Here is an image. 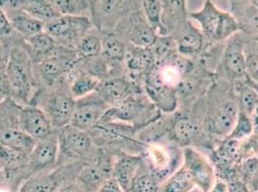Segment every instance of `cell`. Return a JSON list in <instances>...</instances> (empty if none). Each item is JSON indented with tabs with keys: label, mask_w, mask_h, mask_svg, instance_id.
<instances>
[{
	"label": "cell",
	"mask_w": 258,
	"mask_h": 192,
	"mask_svg": "<svg viewBox=\"0 0 258 192\" xmlns=\"http://www.w3.org/2000/svg\"><path fill=\"white\" fill-rule=\"evenodd\" d=\"M78 58L89 59L102 53V35L97 28H93L80 40L76 47Z\"/></svg>",
	"instance_id": "34"
},
{
	"label": "cell",
	"mask_w": 258,
	"mask_h": 192,
	"mask_svg": "<svg viewBox=\"0 0 258 192\" xmlns=\"http://www.w3.org/2000/svg\"><path fill=\"white\" fill-rule=\"evenodd\" d=\"M161 36H171L183 22L189 20L186 0H161Z\"/></svg>",
	"instance_id": "23"
},
{
	"label": "cell",
	"mask_w": 258,
	"mask_h": 192,
	"mask_svg": "<svg viewBox=\"0 0 258 192\" xmlns=\"http://www.w3.org/2000/svg\"><path fill=\"white\" fill-rule=\"evenodd\" d=\"M96 92L109 107L114 108L118 107L129 96L144 92V89L126 76H117L101 81Z\"/></svg>",
	"instance_id": "18"
},
{
	"label": "cell",
	"mask_w": 258,
	"mask_h": 192,
	"mask_svg": "<svg viewBox=\"0 0 258 192\" xmlns=\"http://www.w3.org/2000/svg\"><path fill=\"white\" fill-rule=\"evenodd\" d=\"M160 186L159 180L147 167L145 161L129 187V192H158Z\"/></svg>",
	"instance_id": "35"
},
{
	"label": "cell",
	"mask_w": 258,
	"mask_h": 192,
	"mask_svg": "<svg viewBox=\"0 0 258 192\" xmlns=\"http://www.w3.org/2000/svg\"><path fill=\"white\" fill-rule=\"evenodd\" d=\"M254 7H256L258 9V0H248Z\"/></svg>",
	"instance_id": "48"
},
{
	"label": "cell",
	"mask_w": 258,
	"mask_h": 192,
	"mask_svg": "<svg viewBox=\"0 0 258 192\" xmlns=\"http://www.w3.org/2000/svg\"><path fill=\"white\" fill-rule=\"evenodd\" d=\"M162 115L145 92H139L129 96L118 107L110 108L100 122H120L139 131L161 118Z\"/></svg>",
	"instance_id": "5"
},
{
	"label": "cell",
	"mask_w": 258,
	"mask_h": 192,
	"mask_svg": "<svg viewBox=\"0 0 258 192\" xmlns=\"http://www.w3.org/2000/svg\"><path fill=\"white\" fill-rule=\"evenodd\" d=\"M6 61L7 57L3 58L0 53V104L13 95L11 85L6 74Z\"/></svg>",
	"instance_id": "40"
},
{
	"label": "cell",
	"mask_w": 258,
	"mask_h": 192,
	"mask_svg": "<svg viewBox=\"0 0 258 192\" xmlns=\"http://www.w3.org/2000/svg\"><path fill=\"white\" fill-rule=\"evenodd\" d=\"M234 88L239 112L254 119L258 114L257 91L246 81L234 85Z\"/></svg>",
	"instance_id": "29"
},
{
	"label": "cell",
	"mask_w": 258,
	"mask_h": 192,
	"mask_svg": "<svg viewBox=\"0 0 258 192\" xmlns=\"http://www.w3.org/2000/svg\"><path fill=\"white\" fill-rule=\"evenodd\" d=\"M94 27L91 18L84 15H61L44 23V31L57 44L73 49H76L80 40Z\"/></svg>",
	"instance_id": "8"
},
{
	"label": "cell",
	"mask_w": 258,
	"mask_h": 192,
	"mask_svg": "<svg viewBox=\"0 0 258 192\" xmlns=\"http://www.w3.org/2000/svg\"><path fill=\"white\" fill-rule=\"evenodd\" d=\"M0 144L30 154L36 140L22 131L20 125L0 128Z\"/></svg>",
	"instance_id": "28"
},
{
	"label": "cell",
	"mask_w": 258,
	"mask_h": 192,
	"mask_svg": "<svg viewBox=\"0 0 258 192\" xmlns=\"http://www.w3.org/2000/svg\"><path fill=\"white\" fill-rule=\"evenodd\" d=\"M98 1H99V0H87L88 5H89V8H90V14H91V12L94 10V8L96 7V5H97Z\"/></svg>",
	"instance_id": "46"
},
{
	"label": "cell",
	"mask_w": 258,
	"mask_h": 192,
	"mask_svg": "<svg viewBox=\"0 0 258 192\" xmlns=\"http://www.w3.org/2000/svg\"><path fill=\"white\" fill-rule=\"evenodd\" d=\"M196 187L182 165L160 182L158 192H191Z\"/></svg>",
	"instance_id": "33"
},
{
	"label": "cell",
	"mask_w": 258,
	"mask_h": 192,
	"mask_svg": "<svg viewBox=\"0 0 258 192\" xmlns=\"http://www.w3.org/2000/svg\"><path fill=\"white\" fill-rule=\"evenodd\" d=\"M56 44L53 38L44 30L23 40V46L28 51L32 62L49 53Z\"/></svg>",
	"instance_id": "31"
},
{
	"label": "cell",
	"mask_w": 258,
	"mask_h": 192,
	"mask_svg": "<svg viewBox=\"0 0 258 192\" xmlns=\"http://www.w3.org/2000/svg\"><path fill=\"white\" fill-rule=\"evenodd\" d=\"M58 192H85L84 189L76 182H69L62 185L61 187H58Z\"/></svg>",
	"instance_id": "43"
},
{
	"label": "cell",
	"mask_w": 258,
	"mask_h": 192,
	"mask_svg": "<svg viewBox=\"0 0 258 192\" xmlns=\"http://www.w3.org/2000/svg\"><path fill=\"white\" fill-rule=\"evenodd\" d=\"M182 165L195 185L203 192H208L213 186L217 174L212 161L195 147L182 148Z\"/></svg>",
	"instance_id": "13"
},
{
	"label": "cell",
	"mask_w": 258,
	"mask_h": 192,
	"mask_svg": "<svg viewBox=\"0 0 258 192\" xmlns=\"http://www.w3.org/2000/svg\"><path fill=\"white\" fill-rule=\"evenodd\" d=\"M28 154L0 144V167L6 177H11L27 168Z\"/></svg>",
	"instance_id": "26"
},
{
	"label": "cell",
	"mask_w": 258,
	"mask_h": 192,
	"mask_svg": "<svg viewBox=\"0 0 258 192\" xmlns=\"http://www.w3.org/2000/svg\"><path fill=\"white\" fill-rule=\"evenodd\" d=\"M141 9L152 26V28L160 35L161 32V0H141Z\"/></svg>",
	"instance_id": "36"
},
{
	"label": "cell",
	"mask_w": 258,
	"mask_h": 192,
	"mask_svg": "<svg viewBox=\"0 0 258 192\" xmlns=\"http://www.w3.org/2000/svg\"><path fill=\"white\" fill-rule=\"evenodd\" d=\"M6 14L11 22L13 29L23 40L44 30L43 22L33 18L24 11L8 12Z\"/></svg>",
	"instance_id": "27"
},
{
	"label": "cell",
	"mask_w": 258,
	"mask_h": 192,
	"mask_svg": "<svg viewBox=\"0 0 258 192\" xmlns=\"http://www.w3.org/2000/svg\"><path fill=\"white\" fill-rule=\"evenodd\" d=\"M97 192H125L115 178L111 177L104 181Z\"/></svg>",
	"instance_id": "42"
},
{
	"label": "cell",
	"mask_w": 258,
	"mask_h": 192,
	"mask_svg": "<svg viewBox=\"0 0 258 192\" xmlns=\"http://www.w3.org/2000/svg\"><path fill=\"white\" fill-rule=\"evenodd\" d=\"M61 15H84L90 13L87 0H50Z\"/></svg>",
	"instance_id": "38"
},
{
	"label": "cell",
	"mask_w": 258,
	"mask_h": 192,
	"mask_svg": "<svg viewBox=\"0 0 258 192\" xmlns=\"http://www.w3.org/2000/svg\"><path fill=\"white\" fill-rule=\"evenodd\" d=\"M138 10H141V0H99L90 18L99 32L110 33L119 22Z\"/></svg>",
	"instance_id": "11"
},
{
	"label": "cell",
	"mask_w": 258,
	"mask_h": 192,
	"mask_svg": "<svg viewBox=\"0 0 258 192\" xmlns=\"http://www.w3.org/2000/svg\"><path fill=\"white\" fill-rule=\"evenodd\" d=\"M6 74L11 85L12 98L19 104L29 105L39 87L35 81L32 59L23 43L9 48Z\"/></svg>",
	"instance_id": "2"
},
{
	"label": "cell",
	"mask_w": 258,
	"mask_h": 192,
	"mask_svg": "<svg viewBox=\"0 0 258 192\" xmlns=\"http://www.w3.org/2000/svg\"><path fill=\"white\" fill-rule=\"evenodd\" d=\"M123 63L126 69L125 76L134 84L141 86L145 76L154 67L155 60L151 47L142 48L128 44Z\"/></svg>",
	"instance_id": "20"
},
{
	"label": "cell",
	"mask_w": 258,
	"mask_h": 192,
	"mask_svg": "<svg viewBox=\"0 0 258 192\" xmlns=\"http://www.w3.org/2000/svg\"><path fill=\"white\" fill-rule=\"evenodd\" d=\"M246 82H247L249 85H251L256 91H257L258 93V84L257 83H253V82H251V81H249L248 79H246Z\"/></svg>",
	"instance_id": "47"
},
{
	"label": "cell",
	"mask_w": 258,
	"mask_h": 192,
	"mask_svg": "<svg viewBox=\"0 0 258 192\" xmlns=\"http://www.w3.org/2000/svg\"><path fill=\"white\" fill-rule=\"evenodd\" d=\"M16 37L21 36L15 32L7 14L0 7V43H12Z\"/></svg>",
	"instance_id": "41"
},
{
	"label": "cell",
	"mask_w": 258,
	"mask_h": 192,
	"mask_svg": "<svg viewBox=\"0 0 258 192\" xmlns=\"http://www.w3.org/2000/svg\"><path fill=\"white\" fill-rule=\"evenodd\" d=\"M59 159V141L57 131L45 139L37 140L28 156L26 172L30 176L42 171L50 169Z\"/></svg>",
	"instance_id": "17"
},
{
	"label": "cell",
	"mask_w": 258,
	"mask_h": 192,
	"mask_svg": "<svg viewBox=\"0 0 258 192\" xmlns=\"http://www.w3.org/2000/svg\"><path fill=\"white\" fill-rule=\"evenodd\" d=\"M22 11L43 23L61 16V13L57 10L50 0H25Z\"/></svg>",
	"instance_id": "32"
},
{
	"label": "cell",
	"mask_w": 258,
	"mask_h": 192,
	"mask_svg": "<svg viewBox=\"0 0 258 192\" xmlns=\"http://www.w3.org/2000/svg\"><path fill=\"white\" fill-rule=\"evenodd\" d=\"M109 109L95 91L90 95L76 99V110L70 124L89 132L97 127Z\"/></svg>",
	"instance_id": "15"
},
{
	"label": "cell",
	"mask_w": 258,
	"mask_h": 192,
	"mask_svg": "<svg viewBox=\"0 0 258 192\" xmlns=\"http://www.w3.org/2000/svg\"><path fill=\"white\" fill-rule=\"evenodd\" d=\"M231 11L234 16L239 32L249 41L258 42V9L248 0H230Z\"/></svg>",
	"instance_id": "22"
},
{
	"label": "cell",
	"mask_w": 258,
	"mask_h": 192,
	"mask_svg": "<svg viewBox=\"0 0 258 192\" xmlns=\"http://www.w3.org/2000/svg\"><path fill=\"white\" fill-rule=\"evenodd\" d=\"M62 167L53 172L48 170L35 173L23 182L20 192H55L63 177Z\"/></svg>",
	"instance_id": "24"
},
{
	"label": "cell",
	"mask_w": 258,
	"mask_h": 192,
	"mask_svg": "<svg viewBox=\"0 0 258 192\" xmlns=\"http://www.w3.org/2000/svg\"><path fill=\"white\" fill-rule=\"evenodd\" d=\"M188 17L199 23L209 49L217 43H226L239 32L234 16L230 12L219 9L212 0H205L200 10L189 13Z\"/></svg>",
	"instance_id": "4"
},
{
	"label": "cell",
	"mask_w": 258,
	"mask_h": 192,
	"mask_svg": "<svg viewBox=\"0 0 258 192\" xmlns=\"http://www.w3.org/2000/svg\"><path fill=\"white\" fill-rule=\"evenodd\" d=\"M102 56L113 63L124 64V58L128 43L115 33H101Z\"/></svg>",
	"instance_id": "30"
},
{
	"label": "cell",
	"mask_w": 258,
	"mask_h": 192,
	"mask_svg": "<svg viewBox=\"0 0 258 192\" xmlns=\"http://www.w3.org/2000/svg\"><path fill=\"white\" fill-rule=\"evenodd\" d=\"M20 126L36 141L45 139L57 131L46 114L35 105L22 106L20 112Z\"/></svg>",
	"instance_id": "19"
},
{
	"label": "cell",
	"mask_w": 258,
	"mask_h": 192,
	"mask_svg": "<svg viewBox=\"0 0 258 192\" xmlns=\"http://www.w3.org/2000/svg\"><path fill=\"white\" fill-rule=\"evenodd\" d=\"M205 117L203 123L205 133L212 141L228 137L239 115L234 85L222 80L215 82L205 95Z\"/></svg>",
	"instance_id": "1"
},
{
	"label": "cell",
	"mask_w": 258,
	"mask_h": 192,
	"mask_svg": "<svg viewBox=\"0 0 258 192\" xmlns=\"http://www.w3.org/2000/svg\"><path fill=\"white\" fill-rule=\"evenodd\" d=\"M2 174H4V173H3V171H2V169H1V167H0V176H1Z\"/></svg>",
	"instance_id": "51"
},
{
	"label": "cell",
	"mask_w": 258,
	"mask_h": 192,
	"mask_svg": "<svg viewBox=\"0 0 258 192\" xmlns=\"http://www.w3.org/2000/svg\"><path fill=\"white\" fill-rule=\"evenodd\" d=\"M247 185L249 191L258 192V169L247 181Z\"/></svg>",
	"instance_id": "45"
},
{
	"label": "cell",
	"mask_w": 258,
	"mask_h": 192,
	"mask_svg": "<svg viewBox=\"0 0 258 192\" xmlns=\"http://www.w3.org/2000/svg\"><path fill=\"white\" fill-rule=\"evenodd\" d=\"M70 92L75 99H80L95 92L101 82L98 78L74 68L67 75Z\"/></svg>",
	"instance_id": "25"
},
{
	"label": "cell",
	"mask_w": 258,
	"mask_h": 192,
	"mask_svg": "<svg viewBox=\"0 0 258 192\" xmlns=\"http://www.w3.org/2000/svg\"><path fill=\"white\" fill-rule=\"evenodd\" d=\"M76 104L66 77L51 87H39L29 105L41 108L50 119L54 129L59 130L71 123Z\"/></svg>",
	"instance_id": "3"
},
{
	"label": "cell",
	"mask_w": 258,
	"mask_h": 192,
	"mask_svg": "<svg viewBox=\"0 0 258 192\" xmlns=\"http://www.w3.org/2000/svg\"><path fill=\"white\" fill-rule=\"evenodd\" d=\"M247 39L241 32L230 37L226 42L222 53V80L235 85L247 79L246 43Z\"/></svg>",
	"instance_id": "10"
},
{
	"label": "cell",
	"mask_w": 258,
	"mask_h": 192,
	"mask_svg": "<svg viewBox=\"0 0 258 192\" xmlns=\"http://www.w3.org/2000/svg\"><path fill=\"white\" fill-rule=\"evenodd\" d=\"M0 192H10V190L7 187H5V186H1L0 185Z\"/></svg>",
	"instance_id": "49"
},
{
	"label": "cell",
	"mask_w": 258,
	"mask_h": 192,
	"mask_svg": "<svg viewBox=\"0 0 258 192\" xmlns=\"http://www.w3.org/2000/svg\"><path fill=\"white\" fill-rule=\"evenodd\" d=\"M113 33L130 45L142 48L151 47L158 36L145 18L142 9L133 12L119 22Z\"/></svg>",
	"instance_id": "12"
},
{
	"label": "cell",
	"mask_w": 258,
	"mask_h": 192,
	"mask_svg": "<svg viewBox=\"0 0 258 192\" xmlns=\"http://www.w3.org/2000/svg\"><path fill=\"white\" fill-rule=\"evenodd\" d=\"M143 89L145 94L150 98L162 114L171 115L176 112L178 108L176 89L166 85L154 67L145 76Z\"/></svg>",
	"instance_id": "14"
},
{
	"label": "cell",
	"mask_w": 258,
	"mask_h": 192,
	"mask_svg": "<svg viewBox=\"0 0 258 192\" xmlns=\"http://www.w3.org/2000/svg\"><path fill=\"white\" fill-rule=\"evenodd\" d=\"M171 36L177 52L183 57L195 59L209 50L203 33L189 20L180 24Z\"/></svg>",
	"instance_id": "16"
},
{
	"label": "cell",
	"mask_w": 258,
	"mask_h": 192,
	"mask_svg": "<svg viewBox=\"0 0 258 192\" xmlns=\"http://www.w3.org/2000/svg\"><path fill=\"white\" fill-rule=\"evenodd\" d=\"M247 79L258 84V42L247 40L246 43Z\"/></svg>",
	"instance_id": "39"
},
{
	"label": "cell",
	"mask_w": 258,
	"mask_h": 192,
	"mask_svg": "<svg viewBox=\"0 0 258 192\" xmlns=\"http://www.w3.org/2000/svg\"><path fill=\"white\" fill-rule=\"evenodd\" d=\"M142 155L147 167L160 182L182 164V148L171 142L169 144L160 142L146 144Z\"/></svg>",
	"instance_id": "9"
},
{
	"label": "cell",
	"mask_w": 258,
	"mask_h": 192,
	"mask_svg": "<svg viewBox=\"0 0 258 192\" xmlns=\"http://www.w3.org/2000/svg\"><path fill=\"white\" fill-rule=\"evenodd\" d=\"M59 159L68 163L73 161H91L97 153V146L89 132L71 124L57 130Z\"/></svg>",
	"instance_id": "7"
},
{
	"label": "cell",
	"mask_w": 258,
	"mask_h": 192,
	"mask_svg": "<svg viewBox=\"0 0 258 192\" xmlns=\"http://www.w3.org/2000/svg\"><path fill=\"white\" fill-rule=\"evenodd\" d=\"M254 130H255V125H254L253 119L247 116L246 114L239 112L236 123L227 138L240 141L251 136Z\"/></svg>",
	"instance_id": "37"
},
{
	"label": "cell",
	"mask_w": 258,
	"mask_h": 192,
	"mask_svg": "<svg viewBox=\"0 0 258 192\" xmlns=\"http://www.w3.org/2000/svg\"><path fill=\"white\" fill-rule=\"evenodd\" d=\"M144 163L142 154L118 152L115 154L113 178L120 183L125 191H128L131 183L138 175Z\"/></svg>",
	"instance_id": "21"
},
{
	"label": "cell",
	"mask_w": 258,
	"mask_h": 192,
	"mask_svg": "<svg viewBox=\"0 0 258 192\" xmlns=\"http://www.w3.org/2000/svg\"><path fill=\"white\" fill-rule=\"evenodd\" d=\"M167 122V138L170 142L180 147L205 146L209 148L212 140L205 133L203 118L191 117L189 114L176 112Z\"/></svg>",
	"instance_id": "6"
},
{
	"label": "cell",
	"mask_w": 258,
	"mask_h": 192,
	"mask_svg": "<svg viewBox=\"0 0 258 192\" xmlns=\"http://www.w3.org/2000/svg\"><path fill=\"white\" fill-rule=\"evenodd\" d=\"M208 192H228L227 184L224 180H222L220 178H217L213 186Z\"/></svg>",
	"instance_id": "44"
},
{
	"label": "cell",
	"mask_w": 258,
	"mask_h": 192,
	"mask_svg": "<svg viewBox=\"0 0 258 192\" xmlns=\"http://www.w3.org/2000/svg\"><path fill=\"white\" fill-rule=\"evenodd\" d=\"M254 124H255V128H258V115L254 118Z\"/></svg>",
	"instance_id": "50"
}]
</instances>
